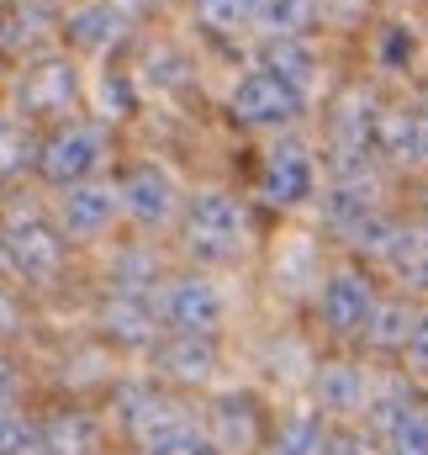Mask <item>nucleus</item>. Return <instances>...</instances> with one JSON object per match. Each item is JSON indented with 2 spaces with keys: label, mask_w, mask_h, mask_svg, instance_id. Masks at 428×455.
<instances>
[{
  "label": "nucleus",
  "mask_w": 428,
  "mask_h": 455,
  "mask_svg": "<svg viewBox=\"0 0 428 455\" xmlns=\"http://www.w3.org/2000/svg\"><path fill=\"white\" fill-rule=\"evenodd\" d=\"M243 238H249V223H243L233 196H217V191L196 196V207H191V249L202 259H238Z\"/></svg>",
  "instance_id": "nucleus-1"
},
{
  "label": "nucleus",
  "mask_w": 428,
  "mask_h": 455,
  "mask_svg": "<svg viewBox=\"0 0 428 455\" xmlns=\"http://www.w3.org/2000/svg\"><path fill=\"white\" fill-rule=\"evenodd\" d=\"M5 254H11V265L27 275V281H53L59 275V259H64V243H59V233L43 223V218H11L5 223Z\"/></svg>",
  "instance_id": "nucleus-2"
},
{
  "label": "nucleus",
  "mask_w": 428,
  "mask_h": 455,
  "mask_svg": "<svg viewBox=\"0 0 428 455\" xmlns=\"http://www.w3.org/2000/svg\"><path fill=\"white\" fill-rule=\"evenodd\" d=\"M164 323H175L186 339L212 334L217 323H222V291H217L212 281H202V275L175 281L170 297H164Z\"/></svg>",
  "instance_id": "nucleus-3"
},
{
  "label": "nucleus",
  "mask_w": 428,
  "mask_h": 455,
  "mask_svg": "<svg viewBox=\"0 0 428 455\" xmlns=\"http://www.w3.org/2000/svg\"><path fill=\"white\" fill-rule=\"evenodd\" d=\"M233 112H238V122H291V116L302 112V91H291L286 80H275L270 69H259V75L238 80Z\"/></svg>",
  "instance_id": "nucleus-4"
},
{
  "label": "nucleus",
  "mask_w": 428,
  "mask_h": 455,
  "mask_svg": "<svg viewBox=\"0 0 428 455\" xmlns=\"http://www.w3.org/2000/svg\"><path fill=\"white\" fill-rule=\"evenodd\" d=\"M107 154V138L96 127H64L48 148H43V175L59 186H75L80 175H91Z\"/></svg>",
  "instance_id": "nucleus-5"
},
{
  "label": "nucleus",
  "mask_w": 428,
  "mask_h": 455,
  "mask_svg": "<svg viewBox=\"0 0 428 455\" xmlns=\"http://www.w3.org/2000/svg\"><path fill=\"white\" fill-rule=\"evenodd\" d=\"M370 313H376V297H370V286L354 270H344V275H333L322 286V318H328V329L354 334V329L370 323Z\"/></svg>",
  "instance_id": "nucleus-6"
},
{
  "label": "nucleus",
  "mask_w": 428,
  "mask_h": 455,
  "mask_svg": "<svg viewBox=\"0 0 428 455\" xmlns=\"http://www.w3.org/2000/svg\"><path fill=\"white\" fill-rule=\"evenodd\" d=\"M307 191H313V159H307V148L302 143H281L270 154V170H265V196L281 202V207H291Z\"/></svg>",
  "instance_id": "nucleus-7"
},
{
  "label": "nucleus",
  "mask_w": 428,
  "mask_h": 455,
  "mask_svg": "<svg viewBox=\"0 0 428 455\" xmlns=\"http://www.w3.org/2000/svg\"><path fill=\"white\" fill-rule=\"evenodd\" d=\"M127 424H132V435H138V445H143V451H159V445H170L175 435H186V429H191V424H186V413H180L175 403H164V397H132Z\"/></svg>",
  "instance_id": "nucleus-8"
},
{
  "label": "nucleus",
  "mask_w": 428,
  "mask_h": 455,
  "mask_svg": "<svg viewBox=\"0 0 428 455\" xmlns=\"http://www.w3.org/2000/svg\"><path fill=\"white\" fill-rule=\"evenodd\" d=\"M116 191L107 186H75L69 196H64V207H59V218H64V233H75V238H91V233H101V228L116 218Z\"/></svg>",
  "instance_id": "nucleus-9"
},
{
  "label": "nucleus",
  "mask_w": 428,
  "mask_h": 455,
  "mask_svg": "<svg viewBox=\"0 0 428 455\" xmlns=\"http://www.w3.org/2000/svg\"><path fill=\"white\" fill-rule=\"evenodd\" d=\"M116 202H122L138 223H159V218H170L175 191H170V175H159V170H132L127 186L116 191Z\"/></svg>",
  "instance_id": "nucleus-10"
},
{
  "label": "nucleus",
  "mask_w": 428,
  "mask_h": 455,
  "mask_svg": "<svg viewBox=\"0 0 428 455\" xmlns=\"http://www.w3.org/2000/svg\"><path fill=\"white\" fill-rule=\"evenodd\" d=\"M75 101V69L69 64H43L27 80V107L32 112H64Z\"/></svg>",
  "instance_id": "nucleus-11"
},
{
  "label": "nucleus",
  "mask_w": 428,
  "mask_h": 455,
  "mask_svg": "<svg viewBox=\"0 0 428 455\" xmlns=\"http://www.w3.org/2000/svg\"><path fill=\"white\" fill-rule=\"evenodd\" d=\"M318 403L328 413H354V408H365V376H360L354 365H322Z\"/></svg>",
  "instance_id": "nucleus-12"
},
{
  "label": "nucleus",
  "mask_w": 428,
  "mask_h": 455,
  "mask_svg": "<svg viewBox=\"0 0 428 455\" xmlns=\"http://www.w3.org/2000/svg\"><path fill=\"white\" fill-rule=\"evenodd\" d=\"M254 440H259V429H254V408H249V397H222V403H217L212 451H249Z\"/></svg>",
  "instance_id": "nucleus-13"
},
{
  "label": "nucleus",
  "mask_w": 428,
  "mask_h": 455,
  "mask_svg": "<svg viewBox=\"0 0 428 455\" xmlns=\"http://www.w3.org/2000/svg\"><path fill=\"white\" fill-rule=\"evenodd\" d=\"M69 37L80 48H107V43L122 37V11H111V5H80L69 16Z\"/></svg>",
  "instance_id": "nucleus-14"
},
{
  "label": "nucleus",
  "mask_w": 428,
  "mask_h": 455,
  "mask_svg": "<svg viewBox=\"0 0 428 455\" xmlns=\"http://www.w3.org/2000/svg\"><path fill=\"white\" fill-rule=\"evenodd\" d=\"M265 64H270V75H275V80H286L291 91H302V85H307V75H313V53H307L302 43H291V37L270 43Z\"/></svg>",
  "instance_id": "nucleus-15"
},
{
  "label": "nucleus",
  "mask_w": 428,
  "mask_h": 455,
  "mask_svg": "<svg viewBox=\"0 0 428 455\" xmlns=\"http://www.w3.org/2000/svg\"><path fill=\"white\" fill-rule=\"evenodd\" d=\"M254 11H259V21H265L275 37H291V32H302V27L313 21V0H259Z\"/></svg>",
  "instance_id": "nucleus-16"
},
{
  "label": "nucleus",
  "mask_w": 428,
  "mask_h": 455,
  "mask_svg": "<svg viewBox=\"0 0 428 455\" xmlns=\"http://www.w3.org/2000/svg\"><path fill=\"white\" fill-rule=\"evenodd\" d=\"M164 360H170V371H175L180 381H207V376L217 371L212 344H196V339H180L170 355H164Z\"/></svg>",
  "instance_id": "nucleus-17"
},
{
  "label": "nucleus",
  "mask_w": 428,
  "mask_h": 455,
  "mask_svg": "<svg viewBox=\"0 0 428 455\" xmlns=\"http://www.w3.org/2000/svg\"><path fill=\"white\" fill-rule=\"evenodd\" d=\"M275 455H322V424L313 413L291 419V424L275 435Z\"/></svg>",
  "instance_id": "nucleus-18"
},
{
  "label": "nucleus",
  "mask_w": 428,
  "mask_h": 455,
  "mask_svg": "<svg viewBox=\"0 0 428 455\" xmlns=\"http://www.w3.org/2000/svg\"><path fill=\"white\" fill-rule=\"evenodd\" d=\"M386 429H392V451L397 455H428V419L418 408H402Z\"/></svg>",
  "instance_id": "nucleus-19"
},
{
  "label": "nucleus",
  "mask_w": 428,
  "mask_h": 455,
  "mask_svg": "<svg viewBox=\"0 0 428 455\" xmlns=\"http://www.w3.org/2000/svg\"><path fill=\"white\" fill-rule=\"evenodd\" d=\"M365 334H370L376 344H386V349H397V344L413 339V318H408L402 307H376L370 323H365Z\"/></svg>",
  "instance_id": "nucleus-20"
},
{
  "label": "nucleus",
  "mask_w": 428,
  "mask_h": 455,
  "mask_svg": "<svg viewBox=\"0 0 428 455\" xmlns=\"http://www.w3.org/2000/svg\"><path fill=\"white\" fill-rule=\"evenodd\" d=\"M0 455H43V435L27 419L0 413Z\"/></svg>",
  "instance_id": "nucleus-21"
},
{
  "label": "nucleus",
  "mask_w": 428,
  "mask_h": 455,
  "mask_svg": "<svg viewBox=\"0 0 428 455\" xmlns=\"http://www.w3.org/2000/svg\"><path fill=\"white\" fill-rule=\"evenodd\" d=\"M27 127L21 122H11V116H0V170H16V164H27Z\"/></svg>",
  "instance_id": "nucleus-22"
},
{
  "label": "nucleus",
  "mask_w": 428,
  "mask_h": 455,
  "mask_svg": "<svg viewBox=\"0 0 428 455\" xmlns=\"http://www.w3.org/2000/svg\"><path fill=\"white\" fill-rule=\"evenodd\" d=\"M143 318H148V307H143L138 297H127V302H116V307H111V323H116V334H122V339H143V334H148V323H143Z\"/></svg>",
  "instance_id": "nucleus-23"
},
{
  "label": "nucleus",
  "mask_w": 428,
  "mask_h": 455,
  "mask_svg": "<svg viewBox=\"0 0 428 455\" xmlns=\"http://www.w3.org/2000/svg\"><path fill=\"white\" fill-rule=\"evenodd\" d=\"M243 11H249V0H196V16L207 27H233Z\"/></svg>",
  "instance_id": "nucleus-24"
},
{
  "label": "nucleus",
  "mask_w": 428,
  "mask_h": 455,
  "mask_svg": "<svg viewBox=\"0 0 428 455\" xmlns=\"http://www.w3.org/2000/svg\"><path fill=\"white\" fill-rule=\"evenodd\" d=\"M148 455H217V451H212V440H207V435L186 429V435H175L170 445H159V451H148Z\"/></svg>",
  "instance_id": "nucleus-25"
},
{
  "label": "nucleus",
  "mask_w": 428,
  "mask_h": 455,
  "mask_svg": "<svg viewBox=\"0 0 428 455\" xmlns=\"http://www.w3.org/2000/svg\"><path fill=\"white\" fill-rule=\"evenodd\" d=\"M16 371H11V360H0V413H11V403H16Z\"/></svg>",
  "instance_id": "nucleus-26"
},
{
  "label": "nucleus",
  "mask_w": 428,
  "mask_h": 455,
  "mask_svg": "<svg viewBox=\"0 0 428 455\" xmlns=\"http://www.w3.org/2000/svg\"><path fill=\"white\" fill-rule=\"evenodd\" d=\"M408 355H413V365L418 371H428V318L413 329V339H408Z\"/></svg>",
  "instance_id": "nucleus-27"
},
{
  "label": "nucleus",
  "mask_w": 428,
  "mask_h": 455,
  "mask_svg": "<svg viewBox=\"0 0 428 455\" xmlns=\"http://www.w3.org/2000/svg\"><path fill=\"white\" fill-rule=\"evenodd\" d=\"M413 159H428V107L418 112V148H413Z\"/></svg>",
  "instance_id": "nucleus-28"
},
{
  "label": "nucleus",
  "mask_w": 428,
  "mask_h": 455,
  "mask_svg": "<svg viewBox=\"0 0 428 455\" xmlns=\"http://www.w3.org/2000/svg\"><path fill=\"white\" fill-rule=\"evenodd\" d=\"M11 329H16V302L0 297V334H11Z\"/></svg>",
  "instance_id": "nucleus-29"
},
{
  "label": "nucleus",
  "mask_w": 428,
  "mask_h": 455,
  "mask_svg": "<svg viewBox=\"0 0 428 455\" xmlns=\"http://www.w3.org/2000/svg\"><path fill=\"white\" fill-rule=\"evenodd\" d=\"M322 455H376V451H370V445H354V440H349V445H338V451H322Z\"/></svg>",
  "instance_id": "nucleus-30"
},
{
  "label": "nucleus",
  "mask_w": 428,
  "mask_h": 455,
  "mask_svg": "<svg viewBox=\"0 0 428 455\" xmlns=\"http://www.w3.org/2000/svg\"><path fill=\"white\" fill-rule=\"evenodd\" d=\"M424 259H428V238H424Z\"/></svg>",
  "instance_id": "nucleus-31"
}]
</instances>
